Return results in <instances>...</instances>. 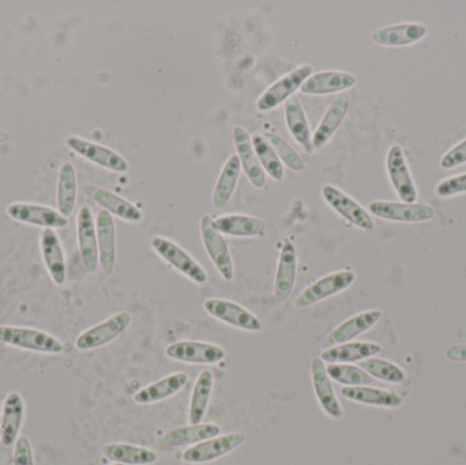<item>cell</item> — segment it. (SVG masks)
Masks as SVG:
<instances>
[{
    "label": "cell",
    "instance_id": "1",
    "mask_svg": "<svg viewBox=\"0 0 466 465\" xmlns=\"http://www.w3.org/2000/svg\"><path fill=\"white\" fill-rule=\"evenodd\" d=\"M0 344L37 354L60 355L65 352L59 339L35 328L0 325Z\"/></svg>",
    "mask_w": 466,
    "mask_h": 465
},
{
    "label": "cell",
    "instance_id": "2",
    "mask_svg": "<svg viewBox=\"0 0 466 465\" xmlns=\"http://www.w3.org/2000/svg\"><path fill=\"white\" fill-rule=\"evenodd\" d=\"M152 248L167 262L171 265L177 272L198 284L204 286L208 283V273L201 267L198 261L185 250L182 246L175 243L174 240L167 239L163 237H156L152 239Z\"/></svg>",
    "mask_w": 466,
    "mask_h": 465
},
{
    "label": "cell",
    "instance_id": "3",
    "mask_svg": "<svg viewBox=\"0 0 466 465\" xmlns=\"http://www.w3.org/2000/svg\"><path fill=\"white\" fill-rule=\"evenodd\" d=\"M312 74H314L312 66L301 65L296 67L295 70L290 71V73L285 74L281 78L277 79L258 98V111H273L277 106H281L282 103H287L289 98H292L293 93L300 89L304 81L309 76H311Z\"/></svg>",
    "mask_w": 466,
    "mask_h": 465
},
{
    "label": "cell",
    "instance_id": "4",
    "mask_svg": "<svg viewBox=\"0 0 466 465\" xmlns=\"http://www.w3.org/2000/svg\"><path fill=\"white\" fill-rule=\"evenodd\" d=\"M66 145L79 157L85 158L89 163L96 164L101 168L116 174H126L130 168L128 161L111 147H104L97 142L89 141L79 136H68Z\"/></svg>",
    "mask_w": 466,
    "mask_h": 465
},
{
    "label": "cell",
    "instance_id": "5",
    "mask_svg": "<svg viewBox=\"0 0 466 465\" xmlns=\"http://www.w3.org/2000/svg\"><path fill=\"white\" fill-rule=\"evenodd\" d=\"M369 210L375 217L394 223H427L435 217L434 207L420 202L372 201L370 202Z\"/></svg>",
    "mask_w": 466,
    "mask_h": 465
},
{
    "label": "cell",
    "instance_id": "6",
    "mask_svg": "<svg viewBox=\"0 0 466 465\" xmlns=\"http://www.w3.org/2000/svg\"><path fill=\"white\" fill-rule=\"evenodd\" d=\"M386 172L390 185L393 186L399 198L402 202H418L419 190L415 177L410 172L407 156L400 145H393L386 155Z\"/></svg>",
    "mask_w": 466,
    "mask_h": 465
},
{
    "label": "cell",
    "instance_id": "7",
    "mask_svg": "<svg viewBox=\"0 0 466 465\" xmlns=\"http://www.w3.org/2000/svg\"><path fill=\"white\" fill-rule=\"evenodd\" d=\"M130 324L131 314L128 311L115 313L100 324L82 332L76 340V349L85 352L101 349L119 338Z\"/></svg>",
    "mask_w": 466,
    "mask_h": 465
},
{
    "label": "cell",
    "instance_id": "8",
    "mask_svg": "<svg viewBox=\"0 0 466 465\" xmlns=\"http://www.w3.org/2000/svg\"><path fill=\"white\" fill-rule=\"evenodd\" d=\"M201 237L205 250L221 278L226 281H232L235 278V269H233L231 251L223 235L216 227L215 218L212 216L205 215L201 218Z\"/></svg>",
    "mask_w": 466,
    "mask_h": 465
},
{
    "label": "cell",
    "instance_id": "9",
    "mask_svg": "<svg viewBox=\"0 0 466 465\" xmlns=\"http://www.w3.org/2000/svg\"><path fill=\"white\" fill-rule=\"evenodd\" d=\"M355 281L356 275L352 270H339V272L326 275L325 278H319L301 291V294L296 298V308H307L328 299V298L334 297V295L341 294L345 289L350 288Z\"/></svg>",
    "mask_w": 466,
    "mask_h": 465
},
{
    "label": "cell",
    "instance_id": "10",
    "mask_svg": "<svg viewBox=\"0 0 466 465\" xmlns=\"http://www.w3.org/2000/svg\"><path fill=\"white\" fill-rule=\"evenodd\" d=\"M5 212L16 223L43 229L65 228L68 224V218L63 217L57 209L32 202H13L8 205Z\"/></svg>",
    "mask_w": 466,
    "mask_h": 465
},
{
    "label": "cell",
    "instance_id": "11",
    "mask_svg": "<svg viewBox=\"0 0 466 465\" xmlns=\"http://www.w3.org/2000/svg\"><path fill=\"white\" fill-rule=\"evenodd\" d=\"M204 308L209 316L236 329L246 332H260L263 329L262 322L251 311L231 300L212 298L204 302Z\"/></svg>",
    "mask_w": 466,
    "mask_h": 465
},
{
    "label": "cell",
    "instance_id": "12",
    "mask_svg": "<svg viewBox=\"0 0 466 465\" xmlns=\"http://www.w3.org/2000/svg\"><path fill=\"white\" fill-rule=\"evenodd\" d=\"M322 197L326 204L348 223L363 231H371L375 224L370 213L352 197L339 190L336 186L325 185L322 187Z\"/></svg>",
    "mask_w": 466,
    "mask_h": 465
},
{
    "label": "cell",
    "instance_id": "13",
    "mask_svg": "<svg viewBox=\"0 0 466 465\" xmlns=\"http://www.w3.org/2000/svg\"><path fill=\"white\" fill-rule=\"evenodd\" d=\"M246 436L243 433H231L226 436L215 437L199 442L194 447L188 448L183 453L182 459L186 463L205 464L210 461L218 460L224 456L229 455L233 450L246 442Z\"/></svg>",
    "mask_w": 466,
    "mask_h": 465
},
{
    "label": "cell",
    "instance_id": "14",
    "mask_svg": "<svg viewBox=\"0 0 466 465\" xmlns=\"http://www.w3.org/2000/svg\"><path fill=\"white\" fill-rule=\"evenodd\" d=\"M167 357L191 365H218L226 359V349L204 341H179L166 349Z\"/></svg>",
    "mask_w": 466,
    "mask_h": 465
},
{
    "label": "cell",
    "instance_id": "15",
    "mask_svg": "<svg viewBox=\"0 0 466 465\" xmlns=\"http://www.w3.org/2000/svg\"><path fill=\"white\" fill-rule=\"evenodd\" d=\"M76 239H78L79 254L86 272L93 273L98 265L97 229L92 210L84 205L76 217Z\"/></svg>",
    "mask_w": 466,
    "mask_h": 465
},
{
    "label": "cell",
    "instance_id": "16",
    "mask_svg": "<svg viewBox=\"0 0 466 465\" xmlns=\"http://www.w3.org/2000/svg\"><path fill=\"white\" fill-rule=\"evenodd\" d=\"M380 318H382V311L380 310H369L356 314V316L350 317L347 321L339 325L336 329L331 330L320 346L323 349H329L331 347L350 343L359 336L372 329L380 321Z\"/></svg>",
    "mask_w": 466,
    "mask_h": 465
},
{
    "label": "cell",
    "instance_id": "17",
    "mask_svg": "<svg viewBox=\"0 0 466 465\" xmlns=\"http://www.w3.org/2000/svg\"><path fill=\"white\" fill-rule=\"evenodd\" d=\"M82 190L90 201L97 204L109 215L116 216L128 223H139L142 220V212L139 207L117 194L96 185H85Z\"/></svg>",
    "mask_w": 466,
    "mask_h": 465
},
{
    "label": "cell",
    "instance_id": "18",
    "mask_svg": "<svg viewBox=\"0 0 466 465\" xmlns=\"http://www.w3.org/2000/svg\"><path fill=\"white\" fill-rule=\"evenodd\" d=\"M311 381L317 396L318 404L330 420H341L344 417V409L334 392L330 377L326 370L325 362L320 358L311 360Z\"/></svg>",
    "mask_w": 466,
    "mask_h": 465
},
{
    "label": "cell",
    "instance_id": "19",
    "mask_svg": "<svg viewBox=\"0 0 466 465\" xmlns=\"http://www.w3.org/2000/svg\"><path fill=\"white\" fill-rule=\"evenodd\" d=\"M233 144H235L236 156L241 164V169L252 187L263 188L266 186V174L258 160L257 153L252 147L251 136L246 128L238 126L233 128Z\"/></svg>",
    "mask_w": 466,
    "mask_h": 465
},
{
    "label": "cell",
    "instance_id": "20",
    "mask_svg": "<svg viewBox=\"0 0 466 465\" xmlns=\"http://www.w3.org/2000/svg\"><path fill=\"white\" fill-rule=\"evenodd\" d=\"M298 251L290 240H285L279 251V265L274 278V298L277 302H285L295 288L298 276Z\"/></svg>",
    "mask_w": 466,
    "mask_h": 465
},
{
    "label": "cell",
    "instance_id": "21",
    "mask_svg": "<svg viewBox=\"0 0 466 465\" xmlns=\"http://www.w3.org/2000/svg\"><path fill=\"white\" fill-rule=\"evenodd\" d=\"M350 97L347 93H341L334 98L333 103L328 106L325 115L320 119L319 125L315 128L312 134V147L314 150L322 149L328 145V142L333 138L336 131L347 117L350 111Z\"/></svg>",
    "mask_w": 466,
    "mask_h": 465
},
{
    "label": "cell",
    "instance_id": "22",
    "mask_svg": "<svg viewBox=\"0 0 466 465\" xmlns=\"http://www.w3.org/2000/svg\"><path fill=\"white\" fill-rule=\"evenodd\" d=\"M40 251L49 278L56 286H63L67 278L65 250L55 229H43L40 235Z\"/></svg>",
    "mask_w": 466,
    "mask_h": 465
},
{
    "label": "cell",
    "instance_id": "23",
    "mask_svg": "<svg viewBox=\"0 0 466 465\" xmlns=\"http://www.w3.org/2000/svg\"><path fill=\"white\" fill-rule=\"evenodd\" d=\"M97 229L98 262L106 276L112 275L116 262V228L114 216L101 209L96 218Z\"/></svg>",
    "mask_w": 466,
    "mask_h": 465
},
{
    "label": "cell",
    "instance_id": "24",
    "mask_svg": "<svg viewBox=\"0 0 466 465\" xmlns=\"http://www.w3.org/2000/svg\"><path fill=\"white\" fill-rule=\"evenodd\" d=\"M356 85V76L347 71H320L301 85L300 92L309 96H326L331 93H344Z\"/></svg>",
    "mask_w": 466,
    "mask_h": 465
},
{
    "label": "cell",
    "instance_id": "25",
    "mask_svg": "<svg viewBox=\"0 0 466 465\" xmlns=\"http://www.w3.org/2000/svg\"><path fill=\"white\" fill-rule=\"evenodd\" d=\"M25 401L18 392H10L3 400L2 417H0V433L2 444L11 447L19 439V431L24 425Z\"/></svg>",
    "mask_w": 466,
    "mask_h": 465
},
{
    "label": "cell",
    "instance_id": "26",
    "mask_svg": "<svg viewBox=\"0 0 466 465\" xmlns=\"http://www.w3.org/2000/svg\"><path fill=\"white\" fill-rule=\"evenodd\" d=\"M382 351V346L372 341H350L341 346L323 349L320 359L329 365H342V363L363 362L369 358L377 357Z\"/></svg>",
    "mask_w": 466,
    "mask_h": 465
},
{
    "label": "cell",
    "instance_id": "27",
    "mask_svg": "<svg viewBox=\"0 0 466 465\" xmlns=\"http://www.w3.org/2000/svg\"><path fill=\"white\" fill-rule=\"evenodd\" d=\"M427 26L421 24H399L380 27L372 33L371 40L380 46L400 48L410 45L426 37Z\"/></svg>",
    "mask_w": 466,
    "mask_h": 465
},
{
    "label": "cell",
    "instance_id": "28",
    "mask_svg": "<svg viewBox=\"0 0 466 465\" xmlns=\"http://www.w3.org/2000/svg\"><path fill=\"white\" fill-rule=\"evenodd\" d=\"M190 379L185 373H174L171 376L164 377L158 381L152 382L147 387L139 389L134 395V401L141 406H149V404L160 403L172 398L177 393L182 392Z\"/></svg>",
    "mask_w": 466,
    "mask_h": 465
},
{
    "label": "cell",
    "instance_id": "29",
    "mask_svg": "<svg viewBox=\"0 0 466 465\" xmlns=\"http://www.w3.org/2000/svg\"><path fill=\"white\" fill-rule=\"evenodd\" d=\"M341 395L353 403L364 406L380 407V409H400L404 404V398L391 390L374 387H344Z\"/></svg>",
    "mask_w": 466,
    "mask_h": 465
},
{
    "label": "cell",
    "instance_id": "30",
    "mask_svg": "<svg viewBox=\"0 0 466 465\" xmlns=\"http://www.w3.org/2000/svg\"><path fill=\"white\" fill-rule=\"evenodd\" d=\"M216 227L221 235L233 238H260L266 234V223L254 216L224 215L215 218Z\"/></svg>",
    "mask_w": 466,
    "mask_h": 465
},
{
    "label": "cell",
    "instance_id": "31",
    "mask_svg": "<svg viewBox=\"0 0 466 465\" xmlns=\"http://www.w3.org/2000/svg\"><path fill=\"white\" fill-rule=\"evenodd\" d=\"M78 197V180L76 167L70 161H65L57 172L56 209L63 217L68 218L76 209Z\"/></svg>",
    "mask_w": 466,
    "mask_h": 465
},
{
    "label": "cell",
    "instance_id": "32",
    "mask_svg": "<svg viewBox=\"0 0 466 465\" xmlns=\"http://www.w3.org/2000/svg\"><path fill=\"white\" fill-rule=\"evenodd\" d=\"M221 434V429L213 423H199V425L185 426L175 429L166 436L161 437L160 444L167 448L186 447L197 445L207 440L215 439Z\"/></svg>",
    "mask_w": 466,
    "mask_h": 465
},
{
    "label": "cell",
    "instance_id": "33",
    "mask_svg": "<svg viewBox=\"0 0 466 465\" xmlns=\"http://www.w3.org/2000/svg\"><path fill=\"white\" fill-rule=\"evenodd\" d=\"M284 114L285 123H287L288 130H289L292 138L295 139L307 153L314 152L309 119H307L306 112H304L300 101L296 97L289 98V100L285 103Z\"/></svg>",
    "mask_w": 466,
    "mask_h": 465
},
{
    "label": "cell",
    "instance_id": "34",
    "mask_svg": "<svg viewBox=\"0 0 466 465\" xmlns=\"http://www.w3.org/2000/svg\"><path fill=\"white\" fill-rule=\"evenodd\" d=\"M241 174V164L238 156H229L227 163L221 169L220 177L216 183L215 191H213V207L216 209H223L231 201L236 186H238V177Z\"/></svg>",
    "mask_w": 466,
    "mask_h": 465
},
{
    "label": "cell",
    "instance_id": "35",
    "mask_svg": "<svg viewBox=\"0 0 466 465\" xmlns=\"http://www.w3.org/2000/svg\"><path fill=\"white\" fill-rule=\"evenodd\" d=\"M213 387H215V377H213L212 371H202L197 379L193 395H191L190 409H188V420H190L191 425H199L204 420L208 409H209Z\"/></svg>",
    "mask_w": 466,
    "mask_h": 465
},
{
    "label": "cell",
    "instance_id": "36",
    "mask_svg": "<svg viewBox=\"0 0 466 465\" xmlns=\"http://www.w3.org/2000/svg\"><path fill=\"white\" fill-rule=\"evenodd\" d=\"M103 455L108 460L123 465H150L157 461V455L153 450L119 442L106 445Z\"/></svg>",
    "mask_w": 466,
    "mask_h": 465
},
{
    "label": "cell",
    "instance_id": "37",
    "mask_svg": "<svg viewBox=\"0 0 466 465\" xmlns=\"http://www.w3.org/2000/svg\"><path fill=\"white\" fill-rule=\"evenodd\" d=\"M251 142L265 174H268L274 182H281L285 175L284 164L281 163L273 147L262 134L252 136Z\"/></svg>",
    "mask_w": 466,
    "mask_h": 465
},
{
    "label": "cell",
    "instance_id": "38",
    "mask_svg": "<svg viewBox=\"0 0 466 465\" xmlns=\"http://www.w3.org/2000/svg\"><path fill=\"white\" fill-rule=\"evenodd\" d=\"M360 368L372 379L388 382V384L400 385L407 381V373L404 369L380 358H369L360 363Z\"/></svg>",
    "mask_w": 466,
    "mask_h": 465
},
{
    "label": "cell",
    "instance_id": "39",
    "mask_svg": "<svg viewBox=\"0 0 466 465\" xmlns=\"http://www.w3.org/2000/svg\"><path fill=\"white\" fill-rule=\"evenodd\" d=\"M326 370L331 381L339 382L345 387H369L375 384V379L360 366L342 363V365H329Z\"/></svg>",
    "mask_w": 466,
    "mask_h": 465
},
{
    "label": "cell",
    "instance_id": "40",
    "mask_svg": "<svg viewBox=\"0 0 466 465\" xmlns=\"http://www.w3.org/2000/svg\"><path fill=\"white\" fill-rule=\"evenodd\" d=\"M263 136H265L266 141L270 144V147H273L274 152L277 153L281 163L287 166L290 171H304L306 164H304L303 158L296 152L295 147H293L289 142L285 141L281 136L276 133H265Z\"/></svg>",
    "mask_w": 466,
    "mask_h": 465
},
{
    "label": "cell",
    "instance_id": "41",
    "mask_svg": "<svg viewBox=\"0 0 466 465\" xmlns=\"http://www.w3.org/2000/svg\"><path fill=\"white\" fill-rule=\"evenodd\" d=\"M435 194L440 198H453V197L466 194V172L441 180L435 188Z\"/></svg>",
    "mask_w": 466,
    "mask_h": 465
},
{
    "label": "cell",
    "instance_id": "42",
    "mask_svg": "<svg viewBox=\"0 0 466 465\" xmlns=\"http://www.w3.org/2000/svg\"><path fill=\"white\" fill-rule=\"evenodd\" d=\"M441 168L454 169L466 164V138L454 145L449 152L441 158Z\"/></svg>",
    "mask_w": 466,
    "mask_h": 465
},
{
    "label": "cell",
    "instance_id": "43",
    "mask_svg": "<svg viewBox=\"0 0 466 465\" xmlns=\"http://www.w3.org/2000/svg\"><path fill=\"white\" fill-rule=\"evenodd\" d=\"M14 465H35L32 445L26 437H19L14 444Z\"/></svg>",
    "mask_w": 466,
    "mask_h": 465
},
{
    "label": "cell",
    "instance_id": "44",
    "mask_svg": "<svg viewBox=\"0 0 466 465\" xmlns=\"http://www.w3.org/2000/svg\"><path fill=\"white\" fill-rule=\"evenodd\" d=\"M446 359L451 362H466V344H456L446 349Z\"/></svg>",
    "mask_w": 466,
    "mask_h": 465
},
{
    "label": "cell",
    "instance_id": "45",
    "mask_svg": "<svg viewBox=\"0 0 466 465\" xmlns=\"http://www.w3.org/2000/svg\"><path fill=\"white\" fill-rule=\"evenodd\" d=\"M11 141V136L5 131L0 130V145H7Z\"/></svg>",
    "mask_w": 466,
    "mask_h": 465
},
{
    "label": "cell",
    "instance_id": "46",
    "mask_svg": "<svg viewBox=\"0 0 466 465\" xmlns=\"http://www.w3.org/2000/svg\"><path fill=\"white\" fill-rule=\"evenodd\" d=\"M0 441H2V433H0Z\"/></svg>",
    "mask_w": 466,
    "mask_h": 465
},
{
    "label": "cell",
    "instance_id": "47",
    "mask_svg": "<svg viewBox=\"0 0 466 465\" xmlns=\"http://www.w3.org/2000/svg\"><path fill=\"white\" fill-rule=\"evenodd\" d=\"M112 465H123V464H117V463H115V464H112Z\"/></svg>",
    "mask_w": 466,
    "mask_h": 465
}]
</instances>
